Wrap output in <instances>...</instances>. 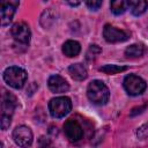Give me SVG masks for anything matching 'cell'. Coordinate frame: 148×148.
Returning a JSON list of instances; mask_svg holds the SVG:
<instances>
[{"label":"cell","instance_id":"obj_7","mask_svg":"<svg viewBox=\"0 0 148 148\" xmlns=\"http://www.w3.org/2000/svg\"><path fill=\"white\" fill-rule=\"evenodd\" d=\"M10 34L12 37L14 38V40L18 44H23L27 45L30 42V28L25 22H16L12 29H10Z\"/></svg>","mask_w":148,"mask_h":148},{"label":"cell","instance_id":"obj_12","mask_svg":"<svg viewBox=\"0 0 148 148\" xmlns=\"http://www.w3.org/2000/svg\"><path fill=\"white\" fill-rule=\"evenodd\" d=\"M127 6L130 7V10L133 15L140 16L147 10L148 1L147 0H127Z\"/></svg>","mask_w":148,"mask_h":148},{"label":"cell","instance_id":"obj_4","mask_svg":"<svg viewBox=\"0 0 148 148\" xmlns=\"http://www.w3.org/2000/svg\"><path fill=\"white\" fill-rule=\"evenodd\" d=\"M123 84L127 94L131 96L141 95L146 90V87H147L145 80L135 74H128L127 76H125Z\"/></svg>","mask_w":148,"mask_h":148},{"label":"cell","instance_id":"obj_16","mask_svg":"<svg viewBox=\"0 0 148 148\" xmlns=\"http://www.w3.org/2000/svg\"><path fill=\"white\" fill-rule=\"evenodd\" d=\"M110 8L114 15H121L127 8V0H110Z\"/></svg>","mask_w":148,"mask_h":148},{"label":"cell","instance_id":"obj_19","mask_svg":"<svg viewBox=\"0 0 148 148\" xmlns=\"http://www.w3.org/2000/svg\"><path fill=\"white\" fill-rule=\"evenodd\" d=\"M84 2L87 5V7L90 8L91 10H97L102 6L103 0H84Z\"/></svg>","mask_w":148,"mask_h":148},{"label":"cell","instance_id":"obj_5","mask_svg":"<svg viewBox=\"0 0 148 148\" xmlns=\"http://www.w3.org/2000/svg\"><path fill=\"white\" fill-rule=\"evenodd\" d=\"M64 133L69 141L76 142L83 138V127L76 119L69 118L64 124Z\"/></svg>","mask_w":148,"mask_h":148},{"label":"cell","instance_id":"obj_9","mask_svg":"<svg viewBox=\"0 0 148 148\" xmlns=\"http://www.w3.org/2000/svg\"><path fill=\"white\" fill-rule=\"evenodd\" d=\"M14 142L20 147H28L32 142V132L28 126H17L13 132Z\"/></svg>","mask_w":148,"mask_h":148},{"label":"cell","instance_id":"obj_14","mask_svg":"<svg viewBox=\"0 0 148 148\" xmlns=\"http://www.w3.org/2000/svg\"><path fill=\"white\" fill-rule=\"evenodd\" d=\"M68 73H69V75H71L74 80H76V81H82V80H84V79L87 77V75H88L87 68H86L82 64H80V62L71 65L69 68H68Z\"/></svg>","mask_w":148,"mask_h":148},{"label":"cell","instance_id":"obj_20","mask_svg":"<svg viewBox=\"0 0 148 148\" xmlns=\"http://www.w3.org/2000/svg\"><path fill=\"white\" fill-rule=\"evenodd\" d=\"M10 121H12V117H5V116H1V118H0L1 130H2V131H6V130L9 127Z\"/></svg>","mask_w":148,"mask_h":148},{"label":"cell","instance_id":"obj_1","mask_svg":"<svg viewBox=\"0 0 148 148\" xmlns=\"http://www.w3.org/2000/svg\"><path fill=\"white\" fill-rule=\"evenodd\" d=\"M87 96L91 103L96 105H103L109 101L110 91L104 82L99 80H94L88 84Z\"/></svg>","mask_w":148,"mask_h":148},{"label":"cell","instance_id":"obj_6","mask_svg":"<svg viewBox=\"0 0 148 148\" xmlns=\"http://www.w3.org/2000/svg\"><path fill=\"white\" fill-rule=\"evenodd\" d=\"M0 20L1 25H7L13 20V16L18 7L20 0H1L0 1Z\"/></svg>","mask_w":148,"mask_h":148},{"label":"cell","instance_id":"obj_21","mask_svg":"<svg viewBox=\"0 0 148 148\" xmlns=\"http://www.w3.org/2000/svg\"><path fill=\"white\" fill-rule=\"evenodd\" d=\"M66 2H67L69 6L75 7V6H79V5L82 2V0H66Z\"/></svg>","mask_w":148,"mask_h":148},{"label":"cell","instance_id":"obj_17","mask_svg":"<svg viewBox=\"0 0 148 148\" xmlns=\"http://www.w3.org/2000/svg\"><path fill=\"white\" fill-rule=\"evenodd\" d=\"M127 67L125 66H118V65H105L103 67L99 68L101 72L105 73V74H117V73H120V72H124L126 71Z\"/></svg>","mask_w":148,"mask_h":148},{"label":"cell","instance_id":"obj_2","mask_svg":"<svg viewBox=\"0 0 148 148\" xmlns=\"http://www.w3.org/2000/svg\"><path fill=\"white\" fill-rule=\"evenodd\" d=\"M28 79L27 72L18 66L7 67L3 72V80L14 89H21Z\"/></svg>","mask_w":148,"mask_h":148},{"label":"cell","instance_id":"obj_15","mask_svg":"<svg viewBox=\"0 0 148 148\" xmlns=\"http://www.w3.org/2000/svg\"><path fill=\"white\" fill-rule=\"evenodd\" d=\"M145 46L142 44H133V45H130L126 50H125V56L127 58H139L141 56H143L145 53Z\"/></svg>","mask_w":148,"mask_h":148},{"label":"cell","instance_id":"obj_13","mask_svg":"<svg viewBox=\"0 0 148 148\" xmlns=\"http://www.w3.org/2000/svg\"><path fill=\"white\" fill-rule=\"evenodd\" d=\"M81 51V46H80V43L76 42V40H67L62 45V53L68 57V58H73V57H76Z\"/></svg>","mask_w":148,"mask_h":148},{"label":"cell","instance_id":"obj_11","mask_svg":"<svg viewBox=\"0 0 148 148\" xmlns=\"http://www.w3.org/2000/svg\"><path fill=\"white\" fill-rule=\"evenodd\" d=\"M47 86L49 89L52 92L56 94H61V92H66L69 89V84L68 82L60 75L56 74V75H51L47 80Z\"/></svg>","mask_w":148,"mask_h":148},{"label":"cell","instance_id":"obj_10","mask_svg":"<svg viewBox=\"0 0 148 148\" xmlns=\"http://www.w3.org/2000/svg\"><path fill=\"white\" fill-rule=\"evenodd\" d=\"M16 108V98L10 92L3 90L1 97V116L12 117Z\"/></svg>","mask_w":148,"mask_h":148},{"label":"cell","instance_id":"obj_8","mask_svg":"<svg viewBox=\"0 0 148 148\" xmlns=\"http://www.w3.org/2000/svg\"><path fill=\"white\" fill-rule=\"evenodd\" d=\"M131 34L125 30L117 29L111 24H105L103 29V37L108 43H119L125 42L130 38Z\"/></svg>","mask_w":148,"mask_h":148},{"label":"cell","instance_id":"obj_18","mask_svg":"<svg viewBox=\"0 0 148 148\" xmlns=\"http://www.w3.org/2000/svg\"><path fill=\"white\" fill-rule=\"evenodd\" d=\"M101 49L97 46V45H90V47H89V51L87 52V59L88 60H90L91 58L94 59L97 54H99L101 53Z\"/></svg>","mask_w":148,"mask_h":148},{"label":"cell","instance_id":"obj_3","mask_svg":"<svg viewBox=\"0 0 148 148\" xmlns=\"http://www.w3.org/2000/svg\"><path fill=\"white\" fill-rule=\"evenodd\" d=\"M72 110V101L66 96L54 97L49 102V111L53 118H62Z\"/></svg>","mask_w":148,"mask_h":148}]
</instances>
